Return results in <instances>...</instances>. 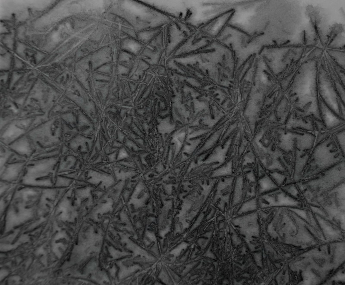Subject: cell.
I'll return each mask as SVG.
<instances>
[{
  "mask_svg": "<svg viewBox=\"0 0 345 285\" xmlns=\"http://www.w3.org/2000/svg\"><path fill=\"white\" fill-rule=\"evenodd\" d=\"M64 236H65V233L63 232L59 233L55 237V240H60L61 238H64Z\"/></svg>",
  "mask_w": 345,
  "mask_h": 285,
  "instance_id": "cell-7",
  "label": "cell"
},
{
  "mask_svg": "<svg viewBox=\"0 0 345 285\" xmlns=\"http://www.w3.org/2000/svg\"><path fill=\"white\" fill-rule=\"evenodd\" d=\"M205 106V105L203 104L202 103H199V102L198 104H196L195 105V108H196V109H197V110L200 111V110H202V109H204Z\"/></svg>",
  "mask_w": 345,
  "mask_h": 285,
  "instance_id": "cell-6",
  "label": "cell"
},
{
  "mask_svg": "<svg viewBox=\"0 0 345 285\" xmlns=\"http://www.w3.org/2000/svg\"><path fill=\"white\" fill-rule=\"evenodd\" d=\"M159 132L162 134L170 133L174 129V126L168 118H166L159 123L158 126Z\"/></svg>",
  "mask_w": 345,
  "mask_h": 285,
  "instance_id": "cell-2",
  "label": "cell"
},
{
  "mask_svg": "<svg viewBox=\"0 0 345 285\" xmlns=\"http://www.w3.org/2000/svg\"><path fill=\"white\" fill-rule=\"evenodd\" d=\"M128 154L127 153L126 151L124 149H123L120 150V151L118 156V159L119 160H121V159L127 158V157H128Z\"/></svg>",
  "mask_w": 345,
  "mask_h": 285,
  "instance_id": "cell-5",
  "label": "cell"
},
{
  "mask_svg": "<svg viewBox=\"0 0 345 285\" xmlns=\"http://www.w3.org/2000/svg\"><path fill=\"white\" fill-rule=\"evenodd\" d=\"M185 137V133H183L178 134V135L176 136L174 138V139L175 142L176 143V146H177L178 148H179L181 147L182 143L184 140Z\"/></svg>",
  "mask_w": 345,
  "mask_h": 285,
  "instance_id": "cell-4",
  "label": "cell"
},
{
  "mask_svg": "<svg viewBox=\"0 0 345 285\" xmlns=\"http://www.w3.org/2000/svg\"><path fill=\"white\" fill-rule=\"evenodd\" d=\"M226 150V149L219 148L216 150V152L210 158L209 160V162H217L220 163L223 162L226 158L227 153Z\"/></svg>",
  "mask_w": 345,
  "mask_h": 285,
  "instance_id": "cell-1",
  "label": "cell"
},
{
  "mask_svg": "<svg viewBox=\"0 0 345 285\" xmlns=\"http://www.w3.org/2000/svg\"><path fill=\"white\" fill-rule=\"evenodd\" d=\"M232 172V167L230 163L221 167L219 169L215 171L213 174V176H224L230 174Z\"/></svg>",
  "mask_w": 345,
  "mask_h": 285,
  "instance_id": "cell-3",
  "label": "cell"
}]
</instances>
